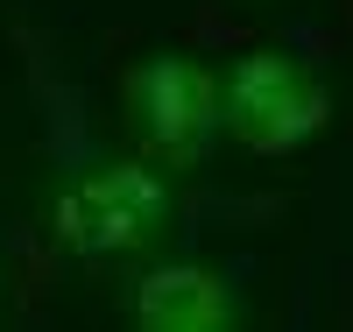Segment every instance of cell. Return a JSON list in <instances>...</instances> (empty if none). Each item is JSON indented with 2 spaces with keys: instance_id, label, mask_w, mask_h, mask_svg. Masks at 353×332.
Masks as SVG:
<instances>
[{
  "instance_id": "cell-1",
  "label": "cell",
  "mask_w": 353,
  "mask_h": 332,
  "mask_svg": "<svg viewBox=\"0 0 353 332\" xmlns=\"http://www.w3.org/2000/svg\"><path fill=\"white\" fill-rule=\"evenodd\" d=\"M184 226V191L176 170L149 163L141 148L128 156H92L78 163L50 198V233L57 248L85 268H128L163 255Z\"/></svg>"
},
{
  "instance_id": "cell-2",
  "label": "cell",
  "mask_w": 353,
  "mask_h": 332,
  "mask_svg": "<svg viewBox=\"0 0 353 332\" xmlns=\"http://www.w3.org/2000/svg\"><path fill=\"white\" fill-rule=\"evenodd\" d=\"M332 128V85L290 43H248L219 57V141L248 156H297Z\"/></svg>"
},
{
  "instance_id": "cell-3",
  "label": "cell",
  "mask_w": 353,
  "mask_h": 332,
  "mask_svg": "<svg viewBox=\"0 0 353 332\" xmlns=\"http://www.w3.org/2000/svg\"><path fill=\"white\" fill-rule=\"evenodd\" d=\"M121 128L149 163L198 170L219 148V64L198 50H141L121 71Z\"/></svg>"
},
{
  "instance_id": "cell-4",
  "label": "cell",
  "mask_w": 353,
  "mask_h": 332,
  "mask_svg": "<svg viewBox=\"0 0 353 332\" xmlns=\"http://www.w3.org/2000/svg\"><path fill=\"white\" fill-rule=\"evenodd\" d=\"M121 318L134 332H241L248 325V297L219 262L163 248L149 262H134V276L121 290Z\"/></svg>"
}]
</instances>
